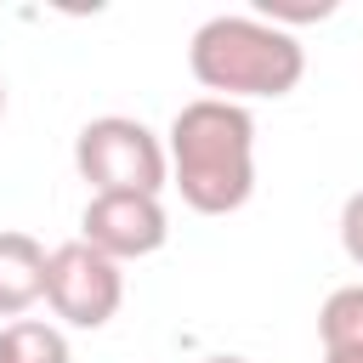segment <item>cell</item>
I'll use <instances>...</instances> for the list:
<instances>
[{"instance_id": "obj_3", "label": "cell", "mask_w": 363, "mask_h": 363, "mask_svg": "<svg viewBox=\"0 0 363 363\" xmlns=\"http://www.w3.org/2000/svg\"><path fill=\"white\" fill-rule=\"evenodd\" d=\"M74 170L91 182V193H164L170 187V153L164 136H153L130 113L85 119L74 136Z\"/></svg>"}, {"instance_id": "obj_11", "label": "cell", "mask_w": 363, "mask_h": 363, "mask_svg": "<svg viewBox=\"0 0 363 363\" xmlns=\"http://www.w3.org/2000/svg\"><path fill=\"white\" fill-rule=\"evenodd\" d=\"M323 363H363V357H346V352H323Z\"/></svg>"}, {"instance_id": "obj_4", "label": "cell", "mask_w": 363, "mask_h": 363, "mask_svg": "<svg viewBox=\"0 0 363 363\" xmlns=\"http://www.w3.org/2000/svg\"><path fill=\"white\" fill-rule=\"evenodd\" d=\"M45 306H51L68 329H102V323H113V312L125 306V267L108 261L102 250H91L85 238H68V244L51 250Z\"/></svg>"}, {"instance_id": "obj_12", "label": "cell", "mask_w": 363, "mask_h": 363, "mask_svg": "<svg viewBox=\"0 0 363 363\" xmlns=\"http://www.w3.org/2000/svg\"><path fill=\"white\" fill-rule=\"evenodd\" d=\"M0 119H6V79H0Z\"/></svg>"}, {"instance_id": "obj_1", "label": "cell", "mask_w": 363, "mask_h": 363, "mask_svg": "<svg viewBox=\"0 0 363 363\" xmlns=\"http://www.w3.org/2000/svg\"><path fill=\"white\" fill-rule=\"evenodd\" d=\"M170 187L199 216H233L255 193V113L244 102L193 96L164 130Z\"/></svg>"}, {"instance_id": "obj_6", "label": "cell", "mask_w": 363, "mask_h": 363, "mask_svg": "<svg viewBox=\"0 0 363 363\" xmlns=\"http://www.w3.org/2000/svg\"><path fill=\"white\" fill-rule=\"evenodd\" d=\"M45 267L51 250L34 233H0V318H23L34 301H45Z\"/></svg>"}, {"instance_id": "obj_5", "label": "cell", "mask_w": 363, "mask_h": 363, "mask_svg": "<svg viewBox=\"0 0 363 363\" xmlns=\"http://www.w3.org/2000/svg\"><path fill=\"white\" fill-rule=\"evenodd\" d=\"M79 238L125 267V261H142V255L164 250L170 216L153 193H91V204L79 216Z\"/></svg>"}, {"instance_id": "obj_10", "label": "cell", "mask_w": 363, "mask_h": 363, "mask_svg": "<svg viewBox=\"0 0 363 363\" xmlns=\"http://www.w3.org/2000/svg\"><path fill=\"white\" fill-rule=\"evenodd\" d=\"M204 363H250V357H238V352H216V357H204Z\"/></svg>"}, {"instance_id": "obj_2", "label": "cell", "mask_w": 363, "mask_h": 363, "mask_svg": "<svg viewBox=\"0 0 363 363\" xmlns=\"http://www.w3.org/2000/svg\"><path fill=\"white\" fill-rule=\"evenodd\" d=\"M187 68L193 79L221 96V102H250V96H289L306 74V45L255 11H221L193 28L187 40Z\"/></svg>"}, {"instance_id": "obj_8", "label": "cell", "mask_w": 363, "mask_h": 363, "mask_svg": "<svg viewBox=\"0 0 363 363\" xmlns=\"http://www.w3.org/2000/svg\"><path fill=\"white\" fill-rule=\"evenodd\" d=\"M318 335H323V352L363 357V284H340V289L323 301Z\"/></svg>"}, {"instance_id": "obj_9", "label": "cell", "mask_w": 363, "mask_h": 363, "mask_svg": "<svg viewBox=\"0 0 363 363\" xmlns=\"http://www.w3.org/2000/svg\"><path fill=\"white\" fill-rule=\"evenodd\" d=\"M340 250L352 267H363V187L340 204Z\"/></svg>"}, {"instance_id": "obj_7", "label": "cell", "mask_w": 363, "mask_h": 363, "mask_svg": "<svg viewBox=\"0 0 363 363\" xmlns=\"http://www.w3.org/2000/svg\"><path fill=\"white\" fill-rule=\"evenodd\" d=\"M0 363H74L68 335L45 318H17L0 329Z\"/></svg>"}]
</instances>
